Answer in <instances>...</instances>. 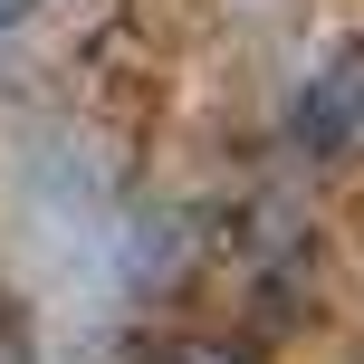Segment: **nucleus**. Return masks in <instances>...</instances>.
Returning a JSON list of instances; mask_svg holds the SVG:
<instances>
[{"mask_svg":"<svg viewBox=\"0 0 364 364\" xmlns=\"http://www.w3.org/2000/svg\"><path fill=\"white\" fill-rule=\"evenodd\" d=\"M154 364H250V355H240V346H211V336H192V346H164Z\"/></svg>","mask_w":364,"mask_h":364,"instance_id":"f03ea898","label":"nucleus"},{"mask_svg":"<svg viewBox=\"0 0 364 364\" xmlns=\"http://www.w3.org/2000/svg\"><path fill=\"white\" fill-rule=\"evenodd\" d=\"M0 364H38V355H29V336H19L10 316H0Z\"/></svg>","mask_w":364,"mask_h":364,"instance_id":"7ed1b4c3","label":"nucleus"},{"mask_svg":"<svg viewBox=\"0 0 364 364\" xmlns=\"http://www.w3.org/2000/svg\"><path fill=\"white\" fill-rule=\"evenodd\" d=\"M297 144H307L316 164H355L364 154V48L355 38L307 77V96H297Z\"/></svg>","mask_w":364,"mask_h":364,"instance_id":"f257e3e1","label":"nucleus"},{"mask_svg":"<svg viewBox=\"0 0 364 364\" xmlns=\"http://www.w3.org/2000/svg\"><path fill=\"white\" fill-rule=\"evenodd\" d=\"M19 10H29V0H0V29H10V19H19Z\"/></svg>","mask_w":364,"mask_h":364,"instance_id":"20e7f679","label":"nucleus"}]
</instances>
